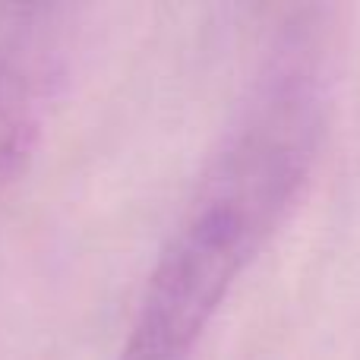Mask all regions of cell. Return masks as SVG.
<instances>
[{
    "label": "cell",
    "mask_w": 360,
    "mask_h": 360,
    "mask_svg": "<svg viewBox=\"0 0 360 360\" xmlns=\"http://www.w3.org/2000/svg\"><path fill=\"white\" fill-rule=\"evenodd\" d=\"M310 95L272 86L234 127L162 243L117 360H193L297 196L313 158Z\"/></svg>",
    "instance_id": "cell-1"
},
{
    "label": "cell",
    "mask_w": 360,
    "mask_h": 360,
    "mask_svg": "<svg viewBox=\"0 0 360 360\" xmlns=\"http://www.w3.org/2000/svg\"><path fill=\"white\" fill-rule=\"evenodd\" d=\"M60 22L48 6L19 10L0 32V180L16 174L41 133L60 76Z\"/></svg>",
    "instance_id": "cell-2"
}]
</instances>
